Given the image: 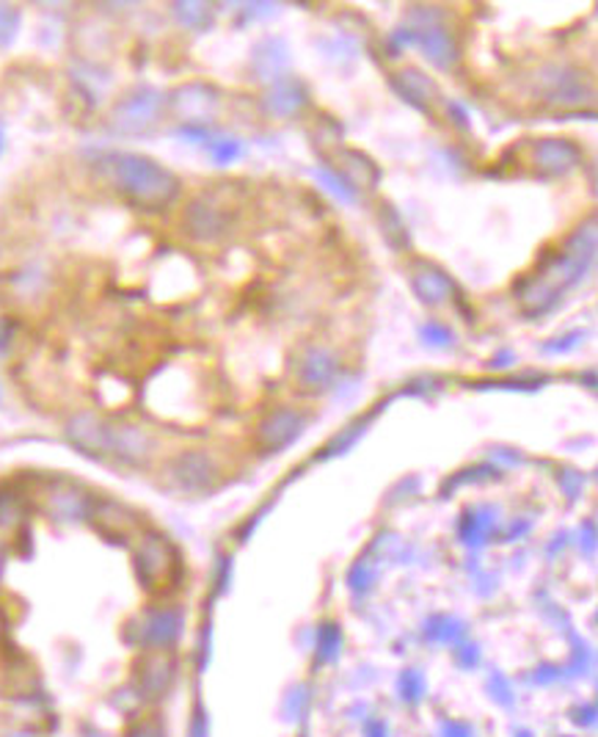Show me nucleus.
<instances>
[{
	"label": "nucleus",
	"instance_id": "obj_30",
	"mask_svg": "<svg viewBox=\"0 0 598 737\" xmlns=\"http://www.w3.org/2000/svg\"><path fill=\"white\" fill-rule=\"evenodd\" d=\"M3 737H39V735H36V732H30V729H12V732H7Z\"/></svg>",
	"mask_w": 598,
	"mask_h": 737
},
{
	"label": "nucleus",
	"instance_id": "obj_19",
	"mask_svg": "<svg viewBox=\"0 0 598 737\" xmlns=\"http://www.w3.org/2000/svg\"><path fill=\"white\" fill-rule=\"evenodd\" d=\"M340 169L353 185H367V189H376L378 169L373 166L370 158H364V155L356 153V149H342Z\"/></svg>",
	"mask_w": 598,
	"mask_h": 737
},
{
	"label": "nucleus",
	"instance_id": "obj_9",
	"mask_svg": "<svg viewBox=\"0 0 598 737\" xmlns=\"http://www.w3.org/2000/svg\"><path fill=\"white\" fill-rule=\"evenodd\" d=\"M158 437L138 423L111 420V439H108V461L127 470H144L158 456Z\"/></svg>",
	"mask_w": 598,
	"mask_h": 737
},
{
	"label": "nucleus",
	"instance_id": "obj_11",
	"mask_svg": "<svg viewBox=\"0 0 598 737\" xmlns=\"http://www.w3.org/2000/svg\"><path fill=\"white\" fill-rule=\"evenodd\" d=\"M64 437L72 448L86 459L108 461V439H111V420L100 412L83 409L64 423Z\"/></svg>",
	"mask_w": 598,
	"mask_h": 737
},
{
	"label": "nucleus",
	"instance_id": "obj_28",
	"mask_svg": "<svg viewBox=\"0 0 598 737\" xmlns=\"http://www.w3.org/2000/svg\"><path fill=\"white\" fill-rule=\"evenodd\" d=\"M447 737H472V729L464 724H450V729H447Z\"/></svg>",
	"mask_w": 598,
	"mask_h": 737
},
{
	"label": "nucleus",
	"instance_id": "obj_29",
	"mask_svg": "<svg viewBox=\"0 0 598 737\" xmlns=\"http://www.w3.org/2000/svg\"><path fill=\"white\" fill-rule=\"evenodd\" d=\"M7 560H9V544H7V539H0V575H3Z\"/></svg>",
	"mask_w": 598,
	"mask_h": 737
},
{
	"label": "nucleus",
	"instance_id": "obj_22",
	"mask_svg": "<svg viewBox=\"0 0 598 737\" xmlns=\"http://www.w3.org/2000/svg\"><path fill=\"white\" fill-rule=\"evenodd\" d=\"M20 28V12L14 7H7V3H0V48L9 45V41L17 36Z\"/></svg>",
	"mask_w": 598,
	"mask_h": 737
},
{
	"label": "nucleus",
	"instance_id": "obj_3",
	"mask_svg": "<svg viewBox=\"0 0 598 737\" xmlns=\"http://www.w3.org/2000/svg\"><path fill=\"white\" fill-rule=\"evenodd\" d=\"M237 205L227 189L199 191L182 210V232L196 243H216L235 227Z\"/></svg>",
	"mask_w": 598,
	"mask_h": 737
},
{
	"label": "nucleus",
	"instance_id": "obj_15",
	"mask_svg": "<svg viewBox=\"0 0 598 737\" xmlns=\"http://www.w3.org/2000/svg\"><path fill=\"white\" fill-rule=\"evenodd\" d=\"M533 160L535 171H540L546 178H560L579 164V149L565 138H544L540 144H535Z\"/></svg>",
	"mask_w": 598,
	"mask_h": 737
},
{
	"label": "nucleus",
	"instance_id": "obj_2",
	"mask_svg": "<svg viewBox=\"0 0 598 737\" xmlns=\"http://www.w3.org/2000/svg\"><path fill=\"white\" fill-rule=\"evenodd\" d=\"M130 549H133V572L147 594H169L171 589L180 585L182 555L166 533L144 528L130 542Z\"/></svg>",
	"mask_w": 598,
	"mask_h": 737
},
{
	"label": "nucleus",
	"instance_id": "obj_17",
	"mask_svg": "<svg viewBox=\"0 0 598 737\" xmlns=\"http://www.w3.org/2000/svg\"><path fill=\"white\" fill-rule=\"evenodd\" d=\"M419 45H423L425 56H428L434 64L439 67H452L457 61V48L452 36L444 28H428L417 36Z\"/></svg>",
	"mask_w": 598,
	"mask_h": 737
},
{
	"label": "nucleus",
	"instance_id": "obj_8",
	"mask_svg": "<svg viewBox=\"0 0 598 737\" xmlns=\"http://www.w3.org/2000/svg\"><path fill=\"white\" fill-rule=\"evenodd\" d=\"M176 679V657L174 649H152V652H142L135 661L133 685L135 697L147 704L163 702L171 693Z\"/></svg>",
	"mask_w": 598,
	"mask_h": 737
},
{
	"label": "nucleus",
	"instance_id": "obj_32",
	"mask_svg": "<svg viewBox=\"0 0 598 737\" xmlns=\"http://www.w3.org/2000/svg\"><path fill=\"white\" fill-rule=\"evenodd\" d=\"M0 638H3V616H0Z\"/></svg>",
	"mask_w": 598,
	"mask_h": 737
},
{
	"label": "nucleus",
	"instance_id": "obj_14",
	"mask_svg": "<svg viewBox=\"0 0 598 737\" xmlns=\"http://www.w3.org/2000/svg\"><path fill=\"white\" fill-rule=\"evenodd\" d=\"M304 425V414L293 412V409H276L273 414H268L259 423L257 445L263 450H268V454H279V450H284L290 443H295L301 437Z\"/></svg>",
	"mask_w": 598,
	"mask_h": 737
},
{
	"label": "nucleus",
	"instance_id": "obj_23",
	"mask_svg": "<svg viewBox=\"0 0 598 737\" xmlns=\"http://www.w3.org/2000/svg\"><path fill=\"white\" fill-rule=\"evenodd\" d=\"M124 737H166V729L158 718H138L127 726Z\"/></svg>",
	"mask_w": 598,
	"mask_h": 737
},
{
	"label": "nucleus",
	"instance_id": "obj_16",
	"mask_svg": "<svg viewBox=\"0 0 598 737\" xmlns=\"http://www.w3.org/2000/svg\"><path fill=\"white\" fill-rule=\"evenodd\" d=\"M411 288L425 304H444L452 293V279L428 259L411 263Z\"/></svg>",
	"mask_w": 598,
	"mask_h": 737
},
{
	"label": "nucleus",
	"instance_id": "obj_10",
	"mask_svg": "<svg viewBox=\"0 0 598 737\" xmlns=\"http://www.w3.org/2000/svg\"><path fill=\"white\" fill-rule=\"evenodd\" d=\"M88 525L95 528L100 536H106L108 542H133L144 531V519L127 503L97 495L91 503V511H88Z\"/></svg>",
	"mask_w": 598,
	"mask_h": 737
},
{
	"label": "nucleus",
	"instance_id": "obj_13",
	"mask_svg": "<svg viewBox=\"0 0 598 737\" xmlns=\"http://www.w3.org/2000/svg\"><path fill=\"white\" fill-rule=\"evenodd\" d=\"M30 511H34L30 486L17 479L0 481V539L23 531Z\"/></svg>",
	"mask_w": 598,
	"mask_h": 737
},
{
	"label": "nucleus",
	"instance_id": "obj_26",
	"mask_svg": "<svg viewBox=\"0 0 598 737\" xmlns=\"http://www.w3.org/2000/svg\"><path fill=\"white\" fill-rule=\"evenodd\" d=\"M191 737H207V715L202 710H196L194 721H191Z\"/></svg>",
	"mask_w": 598,
	"mask_h": 737
},
{
	"label": "nucleus",
	"instance_id": "obj_25",
	"mask_svg": "<svg viewBox=\"0 0 598 737\" xmlns=\"http://www.w3.org/2000/svg\"><path fill=\"white\" fill-rule=\"evenodd\" d=\"M400 688H403V699H408V702H417V699L425 693V682L417 672H405Z\"/></svg>",
	"mask_w": 598,
	"mask_h": 737
},
{
	"label": "nucleus",
	"instance_id": "obj_24",
	"mask_svg": "<svg viewBox=\"0 0 598 737\" xmlns=\"http://www.w3.org/2000/svg\"><path fill=\"white\" fill-rule=\"evenodd\" d=\"M317 641H320V655L329 661V657L337 655V649H340V630L334 625H326L320 630V636H317Z\"/></svg>",
	"mask_w": 598,
	"mask_h": 737
},
{
	"label": "nucleus",
	"instance_id": "obj_7",
	"mask_svg": "<svg viewBox=\"0 0 598 737\" xmlns=\"http://www.w3.org/2000/svg\"><path fill=\"white\" fill-rule=\"evenodd\" d=\"M182 611L174 605H152L142 611L127 625V641L138 647V652H152V649H174L182 636Z\"/></svg>",
	"mask_w": 598,
	"mask_h": 737
},
{
	"label": "nucleus",
	"instance_id": "obj_6",
	"mask_svg": "<svg viewBox=\"0 0 598 737\" xmlns=\"http://www.w3.org/2000/svg\"><path fill=\"white\" fill-rule=\"evenodd\" d=\"M166 113V97L152 86H138L113 102L108 113V124L119 136H144L158 128L160 117Z\"/></svg>",
	"mask_w": 598,
	"mask_h": 737
},
{
	"label": "nucleus",
	"instance_id": "obj_31",
	"mask_svg": "<svg viewBox=\"0 0 598 737\" xmlns=\"http://www.w3.org/2000/svg\"><path fill=\"white\" fill-rule=\"evenodd\" d=\"M3 144H7V136H3V124H0V153H3Z\"/></svg>",
	"mask_w": 598,
	"mask_h": 737
},
{
	"label": "nucleus",
	"instance_id": "obj_18",
	"mask_svg": "<svg viewBox=\"0 0 598 737\" xmlns=\"http://www.w3.org/2000/svg\"><path fill=\"white\" fill-rule=\"evenodd\" d=\"M334 371H337L334 357L315 349L304 357V362H301V382H304V387H326V384L331 382V376H334Z\"/></svg>",
	"mask_w": 598,
	"mask_h": 737
},
{
	"label": "nucleus",
	"instance_id": "obj_12",
	"mask_svg": "<svg viewBox=\"0 0 598 737\" xmlns=\"http://www.w3.org/2000/svg\"><path fill=\"white\" fill-rule=\"evenodd\" d=\"M218 106H221L218 92L199 81L182 83V86H176V89L166 97V111L185 124L210 122L218 113Z\"/></svg>",
	"mask_w": 598,
	"mask_h": 737
},
{
	"label": "nucleus",
	"instance_id": "obj_27",
	"mask_svg": "<svg viewBox=\"0 0 598 737\" xmlns=\"http://www.w3.org/2000/svg\"><path fill=\"white\" fill-rule=\"evenodd\" d=\"M212 153H216V158L221 160H232L237 155V144H229V142H218L216 147H212Z\"/></svg>",
	"mask_w": 598,
	"mask_h": 737
},
{
	"label": "nucleus",
	"instance_id": "obj_20",
	"mask_svg": "<svg viewBox=\"0 0 598 737\" xmlns=\"http://www.w3.org/2000/svg\"><path fill=\"white\" fill-rule=\"evenodd\" d=\"M398 83H403V95L408 97V100L419 102L423 108H428V102H434L436 97H439L434 81H428V77H425L423 72H417V70L400 72Z\"/></svg>",
	"mask_w": 598,
	"mask_h": 737
},
{
	"label": "nucleus",
	"instance_id": "obj_21",
	"mask_svg": "<svg viewBox=\"0 0 598 737\" xmlns=\"http://www.w3.org/2000/svg\"><path fill=\"white\" fill-rule=\"evenodd\" d=\"M174 17L180 20L185 28H199L207 17H210V7L205 3H174Z\"/></svg>",
	"mask_w": 598,
	"mask_h": 737
},
{
	"label": "nucleus",
	"instance_id": "obj_5",
	"mask_svg": "<svg viewBox=\"0 0 598 737\" xmlns=\"http://www.w3.org/2000/svg\"><path fill=\"white\" fill-rule=\"evenodd\" d=\"M34 495V508L53 522H64V525H75V522H88V511L95 503V492L86 484L66 475H50L41 479L39 486H30Z\"/></svg>",
	"mask_w": 598,
	"mask_h": 737
},
{
	"label": "nucleus",
	"instance_id": "obj_4",
	"mask_svg": "<svg viewBox=\"0 0 598 737\" xmlns=\"http://www.w3.org/2000/svg\"><path fill=\"white\" fill-rule=\"evenodd\" d=\"M223 479L216 456L205 448L180 450L160 467V484L176 495H210Z\"/></svg>",
	"mask_w": 598,
	"mask_h": 737
},
{
	"label": "nucleus",
	"instance_id": "obj_1",
	"mask_svg": "<svg viewBox=\"0 0 598 737\" xmlns=\"http://www.w3.org/2000/svg\"><path fill=\"white\" fill-rule=\"evenodd\" d=\"M97 174L127 205L147 213L169 210L182 191L174 171L142 153H106L97 160Z\"/></svg>",
	"mask_w": 598,
	"mask_h": 737
}]
</instances>
